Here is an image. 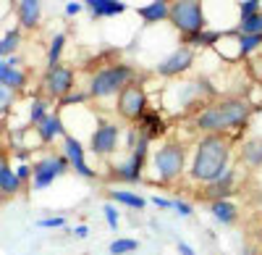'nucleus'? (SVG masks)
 <instances>
[{"instance_id":"1","label":"nucleus","mask_w":262,"mask_h":255,"mask_svg":"<svg viewBox=\"0 0 262 255\" xmlns=\"http://www.w3.org/2000/svg\"><path fill=\"white\" fill-rule=\"evenodd\" d=\"M228 161H231V145L217 134H207L205 140H200V145L194 150L191 179L202 184H212L215 179H221L228 171Z\"/></svg>"},{"instance_id":"2","label":"nucleus","mask_w":262,"mask_h":255,"mask_svg":"<svg viewBox=\"0 0 262 255\" xmlns=\"http://www.w3.org/2000/svg\"><path fill=\"white\" fill-rule=\"evenodd\" d=\"M252 116V105L242 97H226L217 100L212 105L196 116V129L202 132H226V129H236V126H244Z\"/></svg>"},{"instance_id":"3","label":"nucleus","mask_w":262,"mask_h":255,"mask_svg":"<svg viewBox=\"0 0 262 255\" xmlns=\"http://www.w3.org/2000/svg\"><path fill=\"white\" fill-rule=\"evenodd\" d=\"M134 82V69L126 66V63H118V66H107L100 69L92 82H90V97H111L116 92H121L126 84Z\"/></svg>"},{"instance_id":"4","label":"nucleus","mask_w":262,"mask_h":255,"mask_svg":"<svg viewBox=\"0 0 262 255\" xmlns=\"http://www.w3.org/2000/svg\"><path fill=\"white\" fill-rule=\"evenodd\" d=\"M168 18L173 21V27H176L184 37H194L205 32V8L202 3H196V0H179V3H170V11H168Z\"/></svg>"},{"instance_id":"5","label":"nucleus","mask_w":262,"mask_h":255,"mask_svg":"<svg viewBox=\"0 0 262 255\" xmlns=\"http://www.w3.org/2000/svg\"><path fill=\"white\" fill-rule=\"evenodd\" d=\"M184 161H186V150L181 142H165L163 147H158V153L152 155V166L160 176V182H173L179 179L184 171Z\"/></svg>"},{"instance_id":"6","label":"nucleus","mask_w":262,"mask_h":255,"mask_svg":"<svg viewBox=\"0 0 262 255\" xmlns=\"http://www.w3.org/2000/svg\"><path fill=\"white\" fill-rule=\"evenodd\" d=\"M66 171H69V161H66L63 155H45L32 166V187L45 189L55 179H60Z\"/></svg>"},{"instance_id":"7","label":"nucleus","mask_w":262,"mask_h":255,"mask_svg":"<svg viewBox=\"0 0 262 255\" xmlns=\"http://www.w3.org/2000/svg\"><path fill=\"white\" fill-rule=\"evenodd\" d=\"M144 111H147L144 87H142V84H137V82L126 84V87L118 92V113H121L126 121H139Z\"/></svg>"},{"instance_id":"8","label":"nucleus","mask_w":262,"mask_h":255,"mask_svg":"<svg viewBox=\"0 0 262 255\" xmlns=\"http://www.w3.org/2000/svg\"><path fill=\"white\" fill-rule=\"evenodd\" d=\"M118 140H121V129L116 124H97L95 126V132H92V140H90V147H92V153L95 155H111L116 147H118Z\"/></svg>"},{"instance_id":"9","label":"nucleus","mask_w":262,"mask_h":255,"mask_svg":"<svg viewBox=\"0 0 262 255\" xmlns=\"http://www.w3.org/2000/svg\"><path fill=\"white\" fill-rule=\"evenodd\" d=\"M74 84V71L69 66H50L45 71V82H42V87H45V95L48 97H66Z\"/></svg>"},{"instance_id":"10","label":"nucleus","mask_w":262,"mask_h":255,"mask_svg":"<svg viewBox=\"0 0 262 255\" xmlns=\"http://www.w3.org/2000/svg\"><path fill=\"white\" fill-rule=\"evenodd\" d=\"M0 84H6V87L13 90L16 95L27 90L29 76H27L24 69H21V61H18V58L11 55V58H3V61H0Z\"/></svg>"},{"instance_id":"11","label":"nucleus","mask_w":262,"mask_h":255,"mask_svg":"<svg viewBox=\"0 0 262 255\" xmlns=\"http://www.w3.org/2000/svg\"><path fill=\"white\" fill-rule=\"evenodd\" d=\"M191 63H194V50L189 45H179L176 50H173L160 66H158V74L160 76H179L184 74L186 69H191Z\"/></svg>"},{"instance_id":"12","label":"nucleus","mask_w":262,"mask_h":255,"mask_svg":"<svg viewBox=\"0 0 262 255\" xmlns=\"http://www.w3.org/2000/svg\"><path fill=\"white\" fill-rule=\"evenodd\" d=\"M63 145H66V155H63V158L69 161V166H74L76 174L92 179L95 171H92V168L86 166V161H84V147H81V142H79L74 134H63Z\"/></svg>"},{"instance_id":"13","label":"nucleus","mask_w":262,"mask_h":255,"mask_svg":"<svg viewBox=\"0 0 262 255\" xmlns=\"http://www.w3.org/2000/svg\"><path fill=\"white\" fill-rule=\"evenodd\" d=\"M37 134H39V142H42V145H48V142L63 137V134H66V126H63L60 113H58V111L48 113L45 119H42V124L37 126Z\"/></svg>"},{"instance_id":"14","label":"nucleus","mask_w":262,"mask_h":255,"mask_svg":"<svg viewBox=\"0 0 262 255\" xmlns=\"http://www.w3.org/2000/svg\"><path fill=\"white\" fill-rule=\"evenodd\" d=\"M16 16L24 29H34L42 16V3L39 0H21V3H16Z\"/></svg>"},{"instance_id":"15","label":"nucleus","mask_w":262,"mask_h":255,"mask_svg":"<svg viewBox=\"0 0 262 255\" xmlns=\"http://www.w3.org/2000/svg\"><path fill=\"white\" fill-rule=\"evenodd\" d=\"M137 132L149 142L152 137H160V134L165 132V124H163V119H160L155 111H144L142 119H139V129H137Z\"/></svg>"},{"instance_id":"16","label":"nucleus","mask_w":262,"mask_h":255,"mask_svg":"<svg viewBox=\"0 0 262 255\" xmlns=\"http://www.w3.org/2000/svg\"><path fill=\"white\" fill-rule=\"evenodd\" d=\"M84 8L95 18H100V16H121L126 11V3H121V0H90V3H84Z\"/></svg>"},{"instance_id":"17","label":"nucleus","mask_w":262,"mask_h":255,"mask_svg":"<svg viewBox=\"0 0 262 255\" xmlns=\"http://www.w3.org/2000/svg\"><path fill=\"white\" fill-rule=\"evenodd\" d=\"M168 11H170V3H165V0H155V3H149V6H139L137 16H142L144 21H149V24H155V21L168 18Z\"/></svg>"},{"instance_id":"18","label":"nucleus","mask_w":262,"mask_h":255,"mask_svg":"<svg viewBox=\"0 0 262 255\" xmlns=\"http://www.w3.org/2000/svg\"><path fill=\"white\" fill-rule=\"evenodd\" d=\"M242 161L247 166H262V137H252L242 145Z\"/></svg>"},{"instance_id":"19","label":"nucleus","mask_w":262,"mask_h":255,"mask_svg":"<svg viewBox=\"0 0 262 255\" xmlns=\"http://www.w3.org/2000/svg\"><path fill=\"white\" fill-rule=\"evenodd\" d=\"M210 210H212L215 221H221V224H233L236 216H238V208H236L231 200H215V203L210 205Z\"/></svg>"},{"instance_id":"20","label":"nucleus","mask_w":262,"mask_h":255,"mask_svg":"<svg viewBox=\"0 0 262 255\" xmlns=\"http://www.w3.org/2000/svg\"><path fill=\"white\" fill-rule=\"evenodd\" d=\"M50 113V103H48V97L45 95H37L34 100H32V105H29V126H37L42 124V119H45Z\"/></svg>"},{"instance_id":"21","label":"nucleus","mask_w":262,"mask_h":255,"mask_svg":"<svg viewBox=\"0 0 262 255\" xmlns=\"http://www.w3.org/2000/svg\"><path fill=\"white\" fill-rule=\"evenodd\" d=\"M231 182H233V171H226L221 179H215L212 184H207V198H212V203L215 200H226L228 189H231Z\"/></svg>"},{"instance_id":"22","label":"nucleus","mask_w":262,"mask_h":255,"mask_svg":"<svg viewBox=\"0 0 262 255\" xmlns=\"http://www.w3.org/2000/svg\"><path fill=\"white\" fill-rule=\"evenodd\" d=\"M21 179L16 176V171H11V166L8 168H3V174H0V192H3L6 198H13V195H18L21 192Z\"/></svg>"},{"instance_id":"23","label":"nucleus","mask_w":262,"mask_h":255,"mask_svg":"<svg viewBox=\"0 0 262 255\" xmlns=\"http://www.w3.org/2000/svg\"><path fill=\"white\" fill-rule=\"evenodd\" d=\"M18 45H21V29H11V32H6L3 40H0V48H3L6 58H11L18 50Z\"/></svg>"},{"instance_id":"24","label":"nucleus","mask_w":262,"mask_h":255,"mask_svg":"<svg viewBox=\"0 0 262 255\" xmlns=\"http://www.w3.org/2000/svg\"><path fill=\"white\" fill-rule=\"evenodd\" d=\"M111 255H128V252H134L139 250V240H128V237H118L111 242Z\"/></svg>"},{"instance_id":"25","label":"nucleus","mask_w":262,"mask_h":255,"mask_svg":"<svg viewBox=\"0 0 262 255\" xmlns=\"http://www.w3.org/2000/svg\"><path fill=\"white\" fill-rule=\"evenodd\" d=\"M238 34H262V11L238 21Z\"/></svg>"},{"instance_id":"26","label":"nucleus","mask_w":262,"mask_h":255,"mask_svg":"<svg viewBox=\"0 0 262 255\" xmlns=\"http://www.w3.org/2000/svg\"><path fill=\"white\" fill-rule=\"evenodd\" d=\"M262 45V34H238V55H249Z\"/></svg>"},{"instance_id":"27","label":"nucleus","mask_w":262,"mask_h":255,"mask_svg":"<svg viewBox=\"0 0 262 255\" xmlns=\"http://www.w3.org/2000/svg\"><path fill=\"white\" fill-rule=\"evenodd\" d=\"M63 45H66V34L58 32L53 37V42H50V50H48V63H50V66H58V58L63 53Z\"/></svg>"},{"instance_id":"28","label":"nucleus","mask_w":262,"mask_h":255,"mask_svg":"<svg viewBox=\"0 0 262 255\" xmlns=\"http://www.w3.org/2000/svg\"><path fill=\"white\" fill-rule=\"evenodd\" d=\"M116 203H123L128 208H144V198L134 195V192H123V189H116V192H111Z\"/></svg>"},{"instance_id":"29","label":"nucleus","mask_w":262,"mask_h":255,"mask_svg":"<svg viewBox=\"0 0 262 255\" xmlns=\"http://www.w3.org/2000/svg\"><path fill=\"white\" fill-rule=\"evenodd\" d=\"M13 103H16V92L8 90L6 84H0V116H6L13 108Z\"/></svg>"},{"instance_id":"30","label":"nucleus","mask_w":262,"mask_h":255,"mask_svg":"<svg viewBox=\"0 0 262 255\" xmlns=\"http://www.w3.org/2000/svg\"><path fill=\"white\" fill-rule=\"evenodd\" d=\"M259 6L262 3H257V0H244V3H238V13H242V18H249V16H254V13L262 11Z\"/></svg>"},{"instance_id":"31","label":"nucleus","mask_w":262,"mask_h":255,"mask_svg":"<svg viewBox=\"0 0 262 255\" xmlns=\"http://www.w3.org/2000/svg\"><path fill=\"white\" fill-rule=\"evenodd\" d=\"M37 226H39V229H58V226H66V219H63V216H55V219H39Z\"/></svg>"},{"instance_id":"32","label":"nucleus","mask_w":262,"mask_h":255,"mask_svg":"<svg viewBox=\"0 0 262 255\" xmlns=\"http://www.w3.org/2000/svg\"><path fill=\"white\" fill-rule=\"evenodd\" d=\"M102 213H105V219H107V226H111V229H116V226H118V210H116L111 203H107V205L102 208Z\"/></svg>"},{"instance_id":"33","label":"nucleus","mask_w":262,"mask_h":255,"mask_svg":"<svg viewBox=\"0 0 262 255\" xmlns=\"http://www.w3.org/2000/svg\"><path fill=\"white\" fill-rule=\"evenodd\" d=\"M173 210H179L181 216H191V205L189 203H184V200H173V205H170Z\"/></svg>"},{"instance_id":"34","label":"nucleus","mask_w":262,"mask_h":255,"mask_svg":"<svg viewBox=\"0 0 262 255\" xmlns=\"http://www.w3.org/2000/svg\"><path fill=\"white\" fill-rule=\"evenodd\" d=\"M16 176L21 179V184H24L27 179H32V166H18V171H16Z\"/></svg>"},{"instance_id":"35","label":"nucleus","mask_w":262,"mask_h":255,"mask_svg":"<svg viewBox=\"0 0 262 255\" xmlns=\"http://www.w3.org/2000/svg\"><path fill=\"white\" fill-rule=\"evenodd\" d=\"M81 11H84V3H69V6H66V13H69V16H76Z\"/></svg>"},{"instance_id":"36","label":"nucleus","mask_w":262,"mask_h":255,"mask_svg":"<svg viewBox=\"0 0 262 255\" xmlns=\"http://www.w3.org/2000/svg\"><path fill=\"white\" fill-rule=\"evenodd\" d=\"M176 247H179V255H196V252H194V247H191V245H186V242H179Z\"/></svg>"},{"instance_id":"37","label":"nucleus","mask_w":262,"mask_h":255,"mask_svg":"<svg viewBox=\"0 0 262 255\" xmlns=\"http://www.w3.org/2000/svg\"><path fill=\"white\" fill-rule=\"evenodd\" d=\"M152 205H158V208H170L173 203L165 200V198H158V195H155V198H152Z\"/></svg>"},{"instance_id":"38","label":"nucleus","mask_w":262,"mask_h":255,"mask_svg":"<svg viewBox=\"0 0 262 255\" xmlns=\"http://www.w3.org/2000/svg\"><path fill=\"white\" fill-rule=\"evenodd\" d=\"M86 231H90L86 226H76V229H74V234H76L79 240H84V237H86Z\"/></svg>"},{"instance_id":"39","label":"nucleus","mask_w":262,"mask_h":255,"mask_svg":"<svg viewBox=\"0 0 262 255\" xmlns=\"http://www.w3.org/2000/svg\"><path fill=\"white\" fill-rule=\"evenodd\" d=\"M3 168H8V161H6L3 153H0V174H3Z\"/></svg>"},{"instance_id":"40","label":"nucleus","mask_w":262,"mask_h":255,"mask_svg":"<svg viewBox=\"0 0 262 255\" xmlns=\"http://www.w3.org/2000/svg\"><path fill=\"white\" fill-rule=\"evenodd\" d=\"M3 200H6V195H3V192H0V205H3Z\"/></svg>"}]
</instances>
